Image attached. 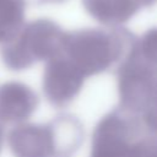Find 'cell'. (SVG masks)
<instances>
[{"instance_id":"obj_1","label":"cell","mask_w":157,"mask_h":157,"mask_svg":"<svg viewBox=\"0 0 157 157\" xmlns=\"http://www.w3.org/2000/svg\"><path fill=\"white\" fill-rule=\"evenodd\" d=\"M59 34V28L49 20H37L20 31V33L5 43L1 55L10 67H20L33 53L47 49Z\"/></svg>"},{"instance_id":"obj_2","label":"cell","mask_w":157,"mask_h":157,"mask_svg":"<svg viewBox=\"0 0 157 157\" xmlns=\"http://www.w3.org/2000/svg\"><path fill=\"white\" fill-rule=\"evenodd\" d=\"M82 2L94 18L108 23L123 22L141 7L139 0H82Z\"/></svg>"},{"instance_id":"obj_3","label":"cell","mask_w":157,"mask_h":157,"mask_svg":"<svg viewBox=\"0 0 157 157\" xmlns=\"http://www.w3.org/2000/svg\"><path fill=\"white\" fill-rule=\"evenodd\" d=\"M26 0H0V43L13 39L22 29Z\"/></svg>"},{"instance_id":"obj_4","label":"cell","mask_w":157,"mask_h":157,"mask_svg":"<svg viewBox=\"0 0 157 157\" xmlns=\"http://www.w3.org/2000/svg\"><path fill=\"white\" fill-rule=\"evenodd\" d=\"M26 1H33L34 4L43 5V4H61L65 2L66 0H26Z\"/></svg>"},{"instance_id":"obj_5","label":"cell","mask_w":157,"mask_h":157,"mask_svg":"<svg viewBox=\"0 0 157 157\" xmlns=\"http://www.w3.org/2000/svg\"><path fill=\"white\" fill-rule=\"evenodd\" d=\"M156 2H157V0H139V4H140L141 7H144V6H151V5L156 4Z\"/></svg>"}]
</instances>
